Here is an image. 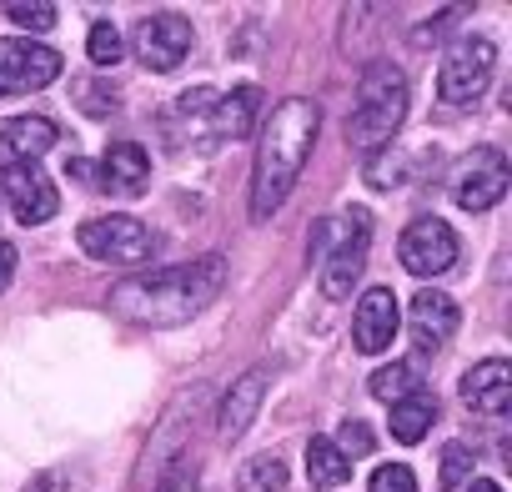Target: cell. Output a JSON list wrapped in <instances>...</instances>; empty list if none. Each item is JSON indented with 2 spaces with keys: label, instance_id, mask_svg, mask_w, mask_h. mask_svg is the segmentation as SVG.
Here are the masks:
<instances>
[{
  "label": "cell",
  "instance_id": "29",
  "mask_svg": "<svg viewBox=\"0 0 512 492\" xmlns=\"http://www.w3.org/2000/svg\"><path fill=\"white\" fill-rule=\"evenodd\" d=\"M76 96H81V101H91V106H86L91 116H106V111H116V91L106 96V91H96V86H76Z\"/></svg>",
  "mask_w": 512,
  "mask_h": 492
},
{
  "label": "cell",
  "instance_id": "13",
  "mask_svg": "<svg viewBox=\"0 0 512 492\" xmlns=\"http://www.w3.org/2000/svg\"><path fill=\"white\" fill-rule=\"evenodd\" d=\"M407 327H412V347H417L422 357H432V352H442V347L452 342V332H457V302H452L447 292L422 287V292L412 297Z\"/></svg>",
  "mask_w": 512,
  "mask_h": 492
},
{
  "label": "cell",
  "instance_id": "23",
  "mask_svg": "<svg viewBox=\"0 0 512 492\" xmlns=\"http://www.w3.org/2000/svg\"><path fill=\"white\" fill-rule=\"evenodd\" d=\"M86 56L96 61V66H116L121 56H126V46H121V31L116 26H91V36H86Z\"/></svg>",
  "mask_w": 512,
  "mask_h": 492
},
{
  "label": "cell",
  "instance_id": "20",
  "mask_svg": "<svg viewBox=\"0 0 512 492\" xmlns=\"http://www.w3.org/2000/svg\"><path fill=\"white\" fill-rule=\"evenodd\" d=\"M307 477H312V487H342L352 477V462L332 447V437H312L307 442Z\"/></svg>",
  "mask_w": 512,
  "mask_h": 492
},
{
  "label": "cell",
  "instance_id": "26",
  "mask_svg": "<svg viewBox=\"0 0 512 492\" xmlns=\"http://www.w3.org/2000/svg\"><path fill=\"white\" fill-rule=\"evenodd\" d=\"M372 492H417V477L407 462H387L372 472Z\"/></svg>",
  "mask_w": 512,
  "mask_h": 492
},
{
  "label": "cell",
  "instance_id": "17",
  "mask_svg": "<svg viewBox=\"0 0 512 492\" xmlns=\"http://www.w3.org/2000/svg\"><path fill=\"white\" fill-rule=\"evenodd\" d=\"M256 116H262V91H256V86H236V91L211 101L206 136L211 141H241V136H251Z\"/></svg>",
  "mask_w": 512,
  "mask_h": 492
},
{
  "label": "cell",
  "instance_id": "9",
  "mask_svg": "<svg viewBox=\"0 0 512 492\" xmlns=\"http://www.w3.org/2000/svg\"><path fill=\"white\" fill-rule=\"evenodd\" d=\"M61 76V56L41 41H0V96H26Z\"/></svg>",
  "mask_w": 512,
  "mask_h": 492
},
{
  "label": "cell",
  "instance_id": "27",
  "mask_svg": "<svg viewBox=\"0 0 512 492\" xmlns=\"http://www.w3.org/2000/svg\"><path fill=\"white\" fill-rule=\"evenodd\" d=\"M347 462L352 457H367L372 452V432H367V422H342V432H337V442H332Z\"/></svg>",
  "mask_w": 512,
  "mask_h": 492
},
{
  "label": "cell",
  "instance_id": "7",
  "mask_svg": "<svg viewBox=\"0 0 512 492\" xmlns=\"http://www.w3.org/2000/svg\"><path fill=\"white\" fill-rule=\"evenodd\" d=\"M507 186H512V171H507V156H502L497 146H472V151L452 166V176H447V191H452V201H457L462 211H487V206H497V201L507 196Z\"/></svg>",
  "mask_w": 512,
  "mask_h": 492
},
{
  "label": "cell",
  "instance_id": "24",
  "mask_svg": "<svg viewBox=\"0 0 512 492\" xmlns=\"http://www.w3.org/2000/svg\"><path fill=\"white\" fill-rule=\"evenodd\" d=\"M6 16L16 26H26V31H51L56 26V6H51V0H11Z\"/></svg>",
  "mask_w": 512,
  "mask_h": 492
},
{
  "label": "cell",
  "instance_id": "12",
  "mask_svg": "<svg viewBox=\"0 0 512 492\" xmlns=\"http://www.w3.org/2000/svg\"><path fill=\"white\" fill-rule=\"evenodd\" d=\"M397 327H402V312H397L392 287L362 292V302H357V312H352V342H357V352H367V357L387 352L392 337H397Z\"/></svg>",
  "mask_w": 512,
  "mask_h": 492
},
{
  "label": "cell",
  "instance_id": "3",
  "mask_svg": "<svg viewBox=\"0 0 512 492\" xmlns=\"http://www.w3.org/2000/svg\"><path fill=\"white\" fill-rule=\"evenodd\" d=\"M402 121H407V76H402V66L372 61L357 81V106H352V121H347V141L372 161L397 136Z\"/></svg>",
  "mask_w": 512,
  "mask_h": 492
},
{
  "label": "cell",
  "instance_id": "11",
  "mask_svg": "<svg viewBox=\"0 0 512 492\" xmlns=\"http://www.w3.org/2000/svg\"><path fill=\"white\" fill-rule=\"evenodd\" d=\"M136 61L141 66H151V71H176L181 61H186V51H191V21H181V16H171V11H161V16H146L141 26H136Z\"/></svg>",
  "mask_w": 512,
  "mask_h": 492
},
{
  "label": "cell",
  "instance_id": "15",
  "mask_svg": "<svg viewBox=\"0 0 512 492\" xmlns=\"http://www.w3.org/2000/svg\"><path fill=\"white\" fill-rule=\"evenodd\" d=\"M56 121L51 116H11L0 121V161L6 166H26V161H41L51 146H56Z\"/></svg>",
  "mask_w": 512,
  "mask_h": 492
},
{
  "label": "cell",
  "instance_id": "6",
  "mask_svg": "<svg viewBox=\"0 0 512 492\" xmlns=\"http://www.w3.org/2000/svg\"><path fill=\"white\" fill-rule=\"evenodd\" d=\"M76 236H81V252L106 267H141L161 246V236L151 226H141L136 216H91Z\"/></svg>",
  "mask_w": 512,
  "mask_h": 492
},
{
  "label": "cell",
  "instance_id": "14",
  "mask_svg": "<svg viewBox=\"0 0 512 492\" xmlns=\"http://www.w3.org/2000/svg\"><path fill=\"white\" fill-rule=\"evenodd\" d=\"M262 397H267V367H251L246 377L231 382V392L221 397V412H216V437L221 442H241L246 427L262 412Z\"/></svg>",
  "mask_w": 512,
  "mask_h": 492
},
{
  "label": "cell",
  "instance_id": "10",
  "mask_svg": "<svg viewBox=\"0 0 512 492\" xmlns=\"http://www.w3.org/2000/svg\"><path fill=\"white\" fill-rule=\"evenodd\" d=\"M0 196L11 201V211H16L21 226H41V221H51V216L61 211V196H56L51 176H46L36 161H26V166H6Z\"/></svg>",
  "mask_w": 512,
  "mask_h": 492
},
{
  "label": "cell",
  "instance_id": "19",
  "mask_svg": "<svg viewBox=\"0 0 512 492\" xmlns=\"http://www.w3.org/2000/svg\"><path fill=\"white\" fill-rule=\"evenodd\" d=\"M432 422H437V397L432 392H412V397L392 402V437L397 442H407V447L422 442Z\"/></svg>",
  "mask_w": 512,
  "mask_h": 492
},
{
  "label": "cell",
  "instance_id": "8",
  "mask_svg": "<svg viewBox=\"0 0 512 492\" xmlns=\"http://www.w3.org/2000/svg\"><path fill=\"white\" fill-rule=\"evenodd\" d=\"M397 257L412 277H442L457 267V231L442 216H417L397 241Z\"/></svg>",
  "mask_w": 512,
  "mask_h": 492
},
{
  "label": "cell",
  "instance_id": "18",
  "mask_svg": "<svg viewBox=\"0 0 512 492\" xmlns=\"http://www.w3.org/2000/svg\"><path fill=\"white\" fill-rule=\"evenodd\" d=\"M146 181H151V156H146V146L116 141V146L106 151V161H101V191L136 196V191H146Z\"/></svg>",
  "mask_w": 512,
  "mask_h": 492
},
{
  "label": "cell",
  "instance_id": "16",
  "mask_svg": "<svg viewBox=\"0 0 512 492\" xmlns=\"http://www.w3.org/2000/svg\"><path fill=\"white\" fill-rule=\"evenodd\" d=\"M462 402H467L472 412H482V417L507 412V402H512V362H507V357L477 362V367L462 377Z\"/></svg>",
  "mask_w": 512,
  "mask_h": 492
},
{
  "label": "cell",
  "instance_id": "22",
  "mask_svg": "<svg viewBox=\"0 0 512 492\" xmlns=\"http://www.w3.org/2000/svg\"><path fill=\"white\" fill-rule=\"evenodd\" d=\"M236 482H241V492H282L287 487V467H282V457H251Z\"/></svg>",
  "mask_w": 512,
  "mask_h": 492
},
{
  "label": "cell",
  "instance_id": "21",
  "mask_svg": "<svg viewBox=\"0 0 512 492\" xmlns=\"http://www.w3.org/2000/svg\"><path fill=\"white\" fill-rule=\"evenodd\" d=\"M372 397L377 402H402V397H412V392H422V382H417V372L407 367V362H392V367H382V372H372Z\"/></svg>",
  "mask_w": 512,
  "mask_h": 492
},
{
  "label": "cell",
  "instance_id": "25",
  "mask_svg": "<svg viewBox=\"0 0 512 492\" xmlns=\"http://www.w3.org/2000/svg\"><path fill=\"white\" fill-rule=\"evenodd\" d=\"M467 477H472V452H467L462 442H447V447H442V487L457 492Z\"/></svg>",
  "mask_w": 512,
  "mask_h": 492
},
{
  "label": "cell",
  "instance_id": "31",
  "mask_svg": "<svg viewBox=\"0 0 512 492\" xmlns=\"http://www.w3.org/2000/svg\"><path fill=\"white\" fill-rule=\"evenodd\" d=\"M467 492H502V487H497V482H487V477H472V487H467Z\"/></svg>",
  "mask_w": 512,
  "mask_h": 492
},
{
  "label": "cell",
  "instance_id": "28",
  "mask_svg": "<svg viewBox=\"0 0 512 492\" xmlns=\"http://www.w3.org/2000/svg\"><path fill=\"white\" fill-rule=\"evenodd\" d=\"M161 492H196V462L191 457H176L161 472Z\"/></svg>",
  "mask_w": 512,
  "mask_h": 492
},
{
  "label": "cell",
  "instance_id": "2",
  "mask_svg": "<svg viewBox=\"0 0 512 492\" xmlns=\"http://www.w3.org/2000/svg\"><path fill=\"white\" fill-rule=\"evenodd\" d=\"M322 131V106L307 96H287L282 106H272L267 126H262V146L251 161V221H272L292 186L302 181V166L312 161Z\"/></svg>",
  "mask_w": 512,
  "mask_h": 492
},
{
  "label": "cell",
  "instance_id": "1",
  "mask_svg": "<svg viewBox=\"0 0 512 492\" xmlns=\"http://www.w3.org/2000/svg\"><path fill=\"white\" fill-rule=\"evenodd\" d=\"M226 287V262L221 257H196L181 267H151V272H131L111 287V307L126 322L141 327H181L191 317H201Z\"/></svg>",
  "mask_w": 512,
  "mask_h": 492
},
{
  "label": "cell",
  "instance_id": "4",
  "mask_svg": "<svg viewBox=\"0 0 512 492\" xmlns=\"http://www.w3.org/2000/svg\"><path fill=\"white\" fill-rule=\"evenodd\" d=\"M367 246H372V216L362 206L312 226V257L322 267V297L327 302L352 297L357 277L367 272Z\"/></svg>",
  "mask_w": 512,
  "mask_h": 492
},
{
  "label": "cell",
  "instance_id": "5",
  "mask_svg": "<svg viewBox=\"0 0 512 492\" xmlns=\"http://www.w3.org/2000/svg\"><path fill=\"white\" fill-rule=\"evenodd\" d=\"M492 71H497V46L487 36H457L437 66V96L447 106H472L487 96Z\"/></svg>",
  "mask_w": 512,
  "mask_h": 492
},
{
  "label": "cell",
  "instance_id": "30",
  "mask_svg": "<svg viewBox=\"0 0 512 492\" xmlns=\"http://www.w3.org/2000/svg\"><path fill=\"white\" fill-rule=\"evenodd\" d=\"M11 277H16V246H11L6 236H0V292L11 287Z\"/></svg>",
  "mask_w": 512,
  "mask_h": 492
}]
</instances>
